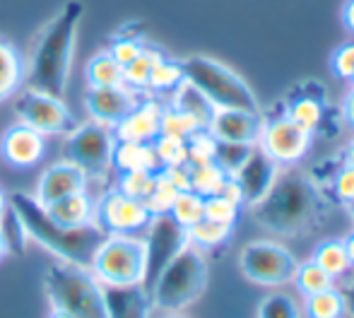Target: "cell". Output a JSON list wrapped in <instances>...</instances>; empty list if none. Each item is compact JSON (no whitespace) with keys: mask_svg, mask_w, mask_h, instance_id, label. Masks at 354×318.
Wrapping results in <instances>:
<instances>
[{"mask_svg":"<svg viewBox=\"0 0 354 318\" xmlns=\"http://www.w3.org/2000/svg\"><path fill=\"white\" fill-rule=\"evenodd\" d=\"M333 203L311 174L289 169L277 176L263 200L248 207L266 232L282 238H297L316 232L326 222Z\"/></svg>","mask_w":354,"mask_h":318,"instance_id":"cell-1","label":"cell"},{"mask_svg":"<svg viewBox=\"0 0 354 318\" xmlns=\"http://www.w3.org/2000/svg\"><path fill=\"white\" fill-rule=\"evenodd\" d=\"M82 15V0H66L63 8L39 32L27 63V75H24V84L29 89L53 94V97L66 94Z\"/></svg>","mask_w":354,"mask_h":318,"instance_id":"cell-2","label":"cell"},{"mask_svg":"<svg viewBox=\"0 0 354 318\" xmlns=\"http://www.w3.org/2000/svg\"><path fill=\"white\" fill-rule=\"evenodd\" d=\"M10 205L22 220L27 236L32 241L41 243L46 251L58 256L63 263H73L80 268H89L97 248L109 234L97 225H84V227H63L48 217L46 207L37 200L34 196L22 191L10 193Z\"/></svg>","mask_w":354,"mask_h":318,"instance_id":"cell-3","label":"cell"},{"mask_svg":"<svg viewBox=\"0 0 354 318\" xmlns=\"http://www.w3.org/2000/svg\"><path fill=\"white\" fill-rule=\"evenodd\" d=\"M207 287V261L205 253L193 243L181 248L176 258L159 272L152 290V306L164 314H178L196 304Z\"/></svg>","mask_w":354,"mask_h":318,"instance_id":"cell-4","label":"cell"},{"mask_svg":"<svg viewBox=\"0 0 354 318\" xmlns=\"http://www.w3.org/2000/svg\"><path fill=\"white\" fill-rule=\"evenodd\" d=\"M41 285L53 309L68 311L73 318H106L102 282L89 268L61 261L44 272Z\"/></svg>","mask_w":354,"mask_h":318,"instance_id":"cell-5","label":"cell"},{"mask_svg":"<svg viewBox=\"0 0 354 318\" xmlns=\"http://www.w3.org/2000/svg\"><path fill=\"white\" fill-rule=\"evenodd\" d=\"M183 77L198 87L214 109H243V111H261L256 92L236 71L224 66L210 56H188L181 61Z\"/></svg>","mask_w":354,"mask_h":318,"instance_id":"cell-6","label":"cell"},{"mask_svg":"<svg viewBox=\"0 0 354 318\" xmlns=\"http://www.w3.org/2000/svg\"><path fill=\"white\" fill-rule=\"evenodd\" d=\"M89 270L102 285H142L145 241L140 236L109 234L94 253Z\"/></svg>","mask_w":354,"mask_h":318,"instance_id":"cell-7","label":"cell"},{"mask_svg":"<svg viewBox=\"0 0 354 318\" xmlns=\"http://www.w3.org/2000/svg\"><path fill=\"white\" fill-rule=\"evenodd\" d=\"M299 261L287 246L270 238L248 241L239 253V268L243 277L258 287H284L292 285Z\"/></svg>","mask_w":354,"mask_h":318,"instance_id":"cell-8","label":"cell"},{"mask_svg":"<svg viewBox=\"0 0 354 318\" xmlns=\"http://www.w3.org/2000/svg\"><path fill=\"white\" fill-rule=\"evenodd\" d=\"M263 113L261 135L256 145L266 152L277 167H297L311 150L313 135L299 128L292 118L284 113L282 102L275 104L270 111Z\"/></svg>","mask_w":354,"mask_h":318,"instance_id":"cell-9","label":"cell"},{"mask_svg":"<svg viewBox=\"0 0 354 318\" xmlns=\"http://www.w3.org/2000/svg\"><path fill=\"white\" fill-rule=\"evenodd\" d=\"M116 135L113 128L97 121L77 123L66 138V159L77 164L87 178H102L111 169Z\"/></svg>","mask_w":354,"mask_h":318,"instance_id":"cell-10","label":"cell"},{"mask_svg":"<svg viewBox=\"0 0 354 318\" xmlns=\"http://www.w3.org/2000/svg\"><path fill=\"white\" fill-rule=\"evenodd\" d=\"M15 113H17V121L27 123L41 135H68L77 126L63 97H53L29 87L15 94Z\"/></svg>","mask_w":354,"mask_h":318,"instance_id":"cell-11","label":"cell"},{"mask_svg":"<svg viewBox=\"0 0 354 318\" xmlns=\"http://www.w3.org/2000/svg\"><path fill=\"white\" fill-rule=\"evenodd\" d=\"M147 236L145 241V290H152L154 280L159 277V272L181 253L183 246H188V232L186 227H181L171 215H152L147 225Z\"/></svg>","mask_w":354,"mask_h":318,"instance_id":"cell-12","label":"cell"},{"mask_svg":"<svg viewBox=\"0 0 354 318\" xmlns=\"http://www.w3.org/2000/svg\"><path fill=\"white\" fill-rule=\"evenodd\" d=\"M152 212L147 210L142 200L131 198L121 193L118 188H109L97 203V222L106 234H123V236H138L147 230Z\"/></svg>","mask_w":354,"mask_h":318,"instance_id":"cell-13","label":"cell"},{"mask_svg":"<svg viewBox=\"0 0 354 318\" xmlns=\"http://www.w3.org/2000/svg\"><path fill=\"white\" fill-rule=\"evenodd\" d=\"M282 109L299 128H304L311 135L330 131V126H328V121H330V106H328L326 87L313 82V80L299 82L297 87L289 89V94L282 99Z\"/></svg>","mask_w":354,"mask_h":318,"instance_id":"cell-14","label":"cell"},{"mask_svg":"<svg viewBox=\"0 0 354 318\" xmlns=\"http://www.w3.org/2000/svg\"><path fill=\"white\" fill-rule=\"evenodd\" d=\"M46 155V135L17 121L0 138V157L15 169H34Z\"/></svg>","mask_w":354,"mask_h":318,"instance_id":"cell-15","label":"cell"},{"mask_svg":"<svg viewBox=\"0 0 354 318\" xmlns=\"http://www.w3.org/2000/svg\"><path fill=\"white\" fill-rule=\"evenodd\" d=\"M277 176H280V167L261 147L253 145L251 155L234 174V178H236L239 188L243 193V207H253L258 200H263L266 193L272 188V183L277 181Z\"/></svg>","mask_w":354,"mask_h":318,"instance_id":"cell-16","label":"cell"},{"mask_svg":"<svg viewBox=\"0 0 354 318\" xmlns=\"http://www.w3.org/2000/svg\"><path fill=\"white\" fill-rule=\"evenodd\" d=\"M138 99H140L138 92L128 89L126 84L87 89V94H84V109L89 113V121L116 128L121 123V118L138 104Z\"/></svg>","mask_w":354,"mask_h":318,"instance_id":"cell-17","label":"cell"},{"mask_svg":"<svg viewBox=\"0 0 354 318\" xmlns=\"http://www.w3.org/2000/svg\"><path fill=\"white\" fill-rule=\"evenodd\" d=\"M261 126H263L261 111L214 109L207 131L219 142H246V145H256L258 135H261Z\"/></svg>","mask_w":354,"mask_h":318,"instance_id":"cell-18","label":"cell"},{"mask_svg":"<svg viewBox=\"0 0 354 318\" xmlns=\"http://www.w3.org/2000/svg\"><path fill=\"white\" fill-rule=\"evenodd\" d=\"M87 181H89L87 174H84L77 164L68 162V159H61V162L51 164V167L39 176L37 196L34 198L46 207V205H51V203L61 200V198L71 196V193L87 191Z\"/></svg>","mask_w":354,"mask_h":318,"instance_id":"cell-19","label":"cell"},{"mask_svg":"<svg viewBox=\"0 0 354 318\" xmlns=\"http://www.w3.org/2000/svg\"><path fill=\"white\" fill-rule=\"evenodd\" d=\"M106 318H149L152 294L142 285H102Z\"/></svg>","mask_w":354,"mask_h":318,"instance_id":"cell-20","label":"cell"},{"mask_svg":"<svg viewBox=\"0 0 354 318\" xmlns=\"http://www.w3.org/2000/svg\"><path fill=\"white\" fill-rule=\"evenodd\" d=\"M159 121H162V104L152 97H142L113 128V135L116 140L152 142L159 135Z\"/></svg>","mask_w":354,"mask_h":318,"instance_id":"cell-21","label":"cell"},{"mask_svg":"<svg viewBox=\"0 0 354 318\" xmlns=\"http://www.w3.org/2000/svg\"><path fill=\"white\" fill-rule=\"evenodd\" d=\"M46 212L53 222L63 227H84L92 225L97 217V203L92 200L87 191H77L46 205Z\"/></svg>","mask_w":354,"mask_h":318,"instance_id":"cell-22","label":"cell"},{"mask_svg":"<svg viewBox=\"0 0 354 318\" xmlns=\"http://www.w3.org/2000/svg\"><path fill=\"white\" fill-rule=\"evenodd\" d=\"M27 63H24L19 48L10 39L0 37V104L15 99V94L22 89Z\"/></svg>","mask_w":354,"mask_h":318,"instance_id":"cell-23","label":"cell"},{"mask_svg":"<svg viewBox=\"0 0 354 318\" xmlns=\"http://www.w3.org/2000/svg\"><path fill=\"white\" fill-rule=\"evenodd\" d=\"M111 169H116L118 174H123V171H159V162H157V155H154L152 142L116 140Z\"/></svg>","mask_w":354,"mask_h":318,"instance_id":"cell-24","label":"cell"},{"mask_svg":"<svg viewBox=\"0 0 354 318\" xmlns=\"http://www.w3.org/2000/svg\"><path fill=\"white\" fill-rule=\"evenodd\" d=\"M171 106H176L178 111L188 113L201 128L210 126L212 113H214V106L210 104V99H207L198 87H193L188 80H183V82L171 92Z\"/></svg>","mask_w":354,"mask_h":318,"instance_id":"cell-25","label":"cell"},{"mask_svg":"<svg viewBox=\"0 0 354 318\" xmlns=\"http://www.w3.org/2000/svg\"><path fill=\"white\" fill-rule=\"evenodd\" d=\"M145 46V24L142 22H131L126 27H121L106 44V51L118 66L131 63Z\"/></svg>","mask_w":354,"mask_h":318,"instance_id":"cell-26","label":"cell"},{"mask_svg":"<svg viewBox=\"0 0 354 318\" xmlns=\"http://www.w3.org/2000/svg\"><path fill=\"white\" fill-rule=\"evenodd\" d=\"M311 261L318 263L335 282L352 272L350 258H347L345 246H342V238H326V241H321L316 246V251H313Z\"/></svg>","mask_w":354,"mask_h":318,"instance_id":"cell-27","label":"cell"},{"mask_svg":"<svg viewBox=\"0 0 354 318\" xmlns=\"http://www.w3.org/2000/svg\"><path fill=\"white\" fill-rule=\"evenodd\" d=\"M84 80H87L89 89H99V87H118L123 84V66H118L109 51L94 53L89 58L87 68H84Z\"/></svg>","mask_w":354,"mask_h":318,"instance_id":"cell-28","label":"cell"},{"mask_svg":"<svg viewBox=\"0 0 354 318\" xmlns=\"http://www.w3.org/2000/svg\"><path fill=\"white\" fill-rule=\"evenodd\" d=\"M164 56L162 48H154L145 44L142 51L133 58L131 63L123 66V84L133 92H147V82H149V73H152L154 63Z\"/></svg>","mask_w":354,"mask_h":318,"instance_id":"cell-29","label":"cell"},{"mask_svg":"<svg viewBox=\"0 0 354 318\" xmlns=\"http://www.w3.org/2000/svg\"><path fill=\"white\" fill-rule=\"evenodd\" d=\"M186 232H188V243L201 248L203 253L224 246V243H229L234 236L232 225H219V222L205 220V217H203L201 222H196L193 227H188Z\"/></svg>","mask_w":354,"mask_h":318,"instance_id":"cell-30","label":"cell"},{"mask_svg":"<svg viewBox=\"0 0 354 318\" xmlns=\"http://www.w3.org/2000/svg\"><path fill=\"white\" fill-rule=\"evenodd\" d=\"M304 316L306 318H342L345 299L340 287H328L311 297H304Z\"/></svg>","mask_w":354,"mask_h":318,"instance_id":"cell-31","label":"cell"},{"mask_svg":"<svg viewBox=\"0 0 354 318\" xmlns=\"http://www.w3.org/2000/svg\"><path fill=\"white\" fill-rule=\"evenodd\" d=\"M224 181H227V174L217 167L214 162L207 164H188V183H191V191L198 196H217L222 191Z\"/></svg>","mask_w":354,"mask_h":318,"instance_id":"cell-32","label":"cell"},{"mask_svg":"<svg viewBox=\"0 0 354 318\" xmlns=\"http://www.w3.org/2000/svg\"><path fill=\"white\" fill-rule=\"evenodd\" d=\"M183 66L181 61H174L164 53L157 63H154L152 73H149V82H147V92H167L171 94L178 84L183 82Z\"/></svg>","mask_w":354,"mask_h":318,"instance_id":"cell-33","label":"cell"},{"mask_svg":"<svg viewBox=\"0 0 354 318\" xmlns=\"http://www.w3.org/2000/svg\"><path fill=\"white\" fill-rule=\"evenodd\" d=\"M292 285L301 292V297H311V294H316V292L328 290V287H335V280H333L318 263L306 261V263H299L297 265Z\"/></svg>","mask_w":354,"mask_h":318,"instance_id":"cell-34","label":"cell"},{"mask_svg":"<svg viewBox=\"0 0 354 318\" xmlns=\"http://www.w3.org/2000/svg\"><path fill=\"white\" fill-rule=\"evenodd\" d=\"M152 147H154V155H157L159 169L162 167H183V164H188L186 140H181V138L159 133V135L152 140Z\"/></svg>","mask_w":354,"mask_h":318,"instance_id":"cell-35","label":"cell"},{"mask_svg":"<svg viewBox=\"0 0 354 318\" xmlns=\"http://www.w3.org/2000/svg\"><path fill=\"white\" fill-rule=\"evenodd\" d=\"M203 203H205V198L198 196V193L193 191H181L176 196V200H174L171 210H169V215L174 217V220L178 222L181 227H193L196 222L203 220Z\"/></svg>","mask_w":354,"mask_h":318,"instance_id":"cell-36","label":"cell"},{"mask_svg":"<svg viewBox=\"0 0 354 318\" xmlns=\"http://www.w3.org/2000/svg\"><path fill=\"white\" fill-rule=\"evenodd\" d=\"M196 131H201L196 121H193L188 113L178 111L176 106H162V121H159V133L164 135H174V138H181V140H188Z\"/></svg>","mask_w":354,"mask_h":318,"instance_id":"cell-37","label":"cell"},{"mask_svg":"<svg viewBox=\"0 0 354 318\" xmlns=\"http://www.w3.org/2000/svg\"><path fill=\"white\" fill-rule=\"evenodd\" d=\"M258 318H301V309L292 294L272 292L258 306Z\"/></svg>","mask_w":354,"mask_h":318,"instance_id":"cell-38","label":"cell"},{"mask_svg":"<svg viewBox=\"0 0 354 318\" xmlns=\"http://www.w3.org/2000/svg\"><path fill=\"white\" fill-rule=\"evenodd\" d=\"M253 145L246 142H219L217 140V150H214V164L222 169L227 176H234L239 171L246 157L251 155Z\"/></svg>","mask_w":354,"mask_h":318,"instance_id":"cell-39","label":"cell"},{"mask_svg":"<svg viewBox=\"0 0 354 318\" xmlns=\"http://www.w3.org/2000/svg\"><path fill=\"white\" fill-rule=\"evenodd\" d=\"M239 212H241V205H236V203H232L229 198H224L222 193L207 196L205 203H203V217L212 222H219V225L236 227Z\"/></svg>","mask_w":354,"mask_h":318,"instance_id":"cell-40","label":"cell"},{"mask_svg":"<svg viewBox=\"0 0 354 318\" xmlns=\"http://www.w3.org/2000/svg\"><path fill=\"white\" fill-rule=\"evenodd\" d=\"M154 183H157V171H123L118 176V191L126 193L131 198L145 200L152 193Z\"/></svg>","mask_w":354,"mask_h":318,"instance_id":"cell-41","label":"cell"},{"mask_svg":"<svg viewBox=\"0 0 354 318\" xmlns=\"http://www.w3.org/2000/svg\"><path fill=\"white\" fill-rule=\"evenodd\" d=\"M0 232H3V236H5V243H8V251L15 253V256H22L29 236H27V230H24L22 220H19L17 212L12 210V205L0 217Z\"/></svg>","mask_w":354,"mask_h":318,"instance_id":"cell-42","label":"cell"},{"mask_svg":"<svg viewBox=\"0 0 354 318\" xmlns=\"http://www.w3.org/2000/svg\"><path fill=\"white\" fill-rule=\"evenodd\" d=\"M178 193L181 191H176V188L164 178V174L157 171V183H154L152 193H149L142 203L147 205V210L152 212V215H167V212L171 210V205H174V200H176Z\"/></svg>","mask_w":354,"mask_h":318,"instance_id":"cell-43","label":"cell"},{"mask_svg":"<svg viewBox=\"0 0 354 318\" xmlns=\"http://www.w3.org/2000/svg\"><path fill=\"white\" fill-rule=\"evenodd\" d=\"M214 150H217V140L212 138V133L207 128L196 131L186 140V152H188V164H207L214 162Z\"/></svg>","mask_w":354,"mask_h":318,"instance_id":"cell-44","label":"cell"},{"mask_svg":"<svg viewBox=\"0 0 354 318\" xmlns=\"http://www.w3.org/2000/svg\"><path fill=\"white\" fill-rule=\"evenodd\" d=\"M330 73L342 82L354 80V41H347L337 46L330 56Z\"/></svg>","mask_w":354,"mask_h":318,"instance_id":"cell-45","label":"cell"},{"mask_svg":"<svg viewBox=\"0 0 354 318\" xmlns=\"http://www.w3.org/2000/svg\"><path fill=\"white\" fill-rule=\"evenodd\" d=\"M342 299H345V314H350L354 318V270L350 272V275L342 277Z\"/></svg>","mask_w":354,"mask_h":318,"instance_id":"cell-46","label":"cell"},{"mask_svg":"<svg viewBox=\"0 0 354 318\" xmlns=\"http://www.w3.org/2000/svg\"><path fill=\"white\" fill-rule=\"evenodd\" d=\"M340 118L347 123L350 128H354V84L347 89V94L342 97V104H340Z\"/></svg>","mask_w":354,"mask_h":318,"instance_id":"cell-47","label":"cell"},{"mask_svg":"<svg viewBox=\"0 0 354 318\" xmlns=\"http://www.w3.org/2000/svg\"><path fill=\"white\" fill-rule=\"evenodd\" d=\"M340 22L350 34H354V0H345L340 8Z\"/></svg>","mask_w":354,"mask_h":318,"instance_id":"cell-48","label":"cell"},{"mask_svg":"<svg viewBox=\"0 0 354 318\" xmlns=\"http://www.w3.org/2000/svg\"><path fill=\"white\" fill-rule=\"evenodd\" d=\"M337 159H340L342 164H347V167H354V138L342 147V152L337 155Z\"/></svg>","mask_w":354,"mask_h":318,"instance_id":"cell-49","label":"cell"},{"mask_svg":"<svg viewBox=\"0 0 354 318\" xmlns=\"http://www.w3.org/2000/svg\"><path fill=\"white\" fill-rule=\"evenodd\" d=\"M342 246H345V253H347V258H350V265L354 270V230H350L342 236Z\"/></svg>","mask_w":354,"mask_h":318,"instance_id":"cell-50","label":"cell"},{"mask_svg":"<svg viewBox=\"0 0 354 318\" xmlns=\"http://www.w3.org/2000/svg\"><path fill=\"white\" fill-rule=\"evenodd\" d=\"M8 207H10V196L5 193V188L0 186V217H3L5 212H8Z\"/></svg>","mask_w":354,"mask_h":318,"instance_id":"cell-51","label":"cell"},{"mask_svg":"<svg viewBox=\"0 0 354 318\" xmlns=\"http://www.w3.org/2000/svg\"><path fill=\"white\" fill-rule=\"evenodd\" d=\"M10 251H8V243H5V236L3 232H0V263H3V258H8Z\"/></svg>","mask_w":354,"mask_h":318,"instance_id":"cell-52","label":"cell"},{"mask_svg":"<svg viewBox=\"0 0 354 318\" xmlns=\"http://www.w3.org/2000/svg\"><path fill=\"white\" fill-rule=\"evenodd\" d=\"M46 318H73V316L68 314V311H63V309H53V306H51V314H48Z\"/></svg>","mask_w":354,"mask_h":318,"instance_id":"cell-53","label":"cell"},{"mask_svg":"<svg viewBox=\"0 0 354 318\" xmlns=\"http://www.w3.org/2000/svg\"><path fill=\"white\" fill-rule=\"evenodd\" d=\"M347 212H350V217H352V222H354V200L347 205Z\"/></svg>","mask_w":354,"mask_h":318,"instance_id":"cell-54","label":"cell"},{"mask_svg":"<svg viewBox=\"0 0 354 318\" xmlns=\"http://www.w3.org/2000/svg\"><path fill=\"white\" fill-rule=\"evenodd\" d=\"M164 318H188V316H183L181 311H178V314H167V316H164Z\"/></svg>","mask_w":354,"mask_h":318,"instance_id":"cell-55","label":"cell"},{"mask_svg":"<svg viewBox=\"0 0 354 318\" xmlns=\"http://www.w3.org/2000/svg\"><path fill=\"white\" fill-rule=\"evenodd\" d=\"M352 84H354V80H352Z\"/></svg>","mask_w":354,"mask_h":318,"instance_id":"cell-56","label":"cell"}]
</instances>
